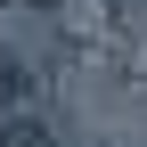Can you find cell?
Returning <instances> with one entry per match:
<instances>
[{
  "instance_id": "6da1fadb",
  "label": "cell",
  "mask_w": 147,
  "mask_h": 147,
  "mask_svg": "<svg viewBox=\"0 0 147 147\" xmlns=\"http://www.w3.org/2000/svg\"><path fill=\"white\" fill-rule=\"evenodd\" d=\"M25 98H33V65L16 57V49H0V115H16Z\"/></svg>"
},
{
  "instance_id": "7a4b0ae2",
  "label": "cell",
  "mask_w": 147,
  "mask_h": 147,
  "mask_svg": "<svg viewBox=\"0 0 147 147\" xmlns=\"http://www.w3.org/2000/svg\"><path fill=\"white\" fill-rule=\"evenodd\" d=\"M0 147H49V131H41V123H8V131H0Z\"/></svg>"
},
{
  "instance_id": "3957f363",
  "label": "cell",
  "mask_w": 147,
  "mask_h": 147,
  "mask_svg": "<svg viewBox=\"0 0 147 147\" xmlns=\"http://www.w3.org/2000/svg\"><path fill=\"white\" fill-rule=\"evenodd\" d=\"M16 8H57V0H16Z\"/></svg>"
}]
</instances>
